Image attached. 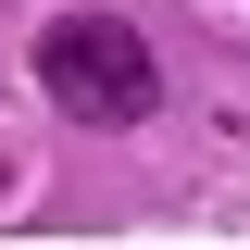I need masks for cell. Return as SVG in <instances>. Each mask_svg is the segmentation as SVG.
<instances>
[{
    "label": "cell",
    "mask_w": 250,
    "mask_h": 250,
    "mask_svg": "<svg viewBox=\"0 0 250 250\" xmlns=\"http://www.w3.org/2000/svg\"><path fill=\"white\" fill-rule=\"evenodd\" d=\"M38 88H50L75 125H138L163 100V62H150V38L113 25V13H62V25L38 38Z\"/></svg>",
    "instance_id": "6da1fadb"
}]
</instances>
